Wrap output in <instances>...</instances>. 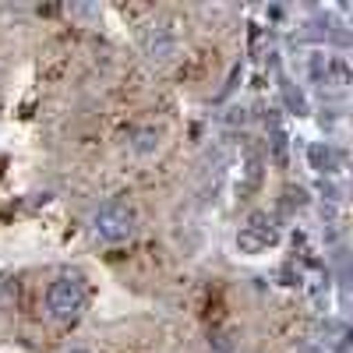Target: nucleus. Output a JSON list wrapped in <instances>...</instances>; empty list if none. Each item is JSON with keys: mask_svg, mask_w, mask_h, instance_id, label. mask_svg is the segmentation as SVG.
Returning a JSON list of instances; mask_svg holds the SVG:
<instances>
[{"mask_svg": "<svg viewBox=\"0 0 353 353\" xmlns=\"http://www.w3.org/2000/svg\"><path fill=\"white\" fill-rule=\"evenodd\" d=\"M88 304V286H85V276L68 269L61 272L50 286H46V314L61 325H71V321L85 311Z\"/></svg>", "mask_w": 353, "mask_h": 353, "instance_id": "obj_1", "label": "nucleus"}, {"mask_svg": "<svg viewBox=\"0 0 353 353\" xmlns=\"http://www.w3.org/2000/svg\"><path fill=\"white\" fill-rule=\"evenodd\" d=\"M159 145H163V131L152 128V124H145V128H138V131L131 134V152H134L138 159L156 156V152H159Z\"/></svg>", "mask_w": 353, "mask_h": 353, "instance_id": "obj_3", "label": "nucleus"}, {"mask_svg": "<svg viewBox=\"0 0 353 353\" xmlns=\"http://www.w3.org/2000/svg\"><path fill=\"white\" fill-rule=\"evenodd\" d=\"M138 230V212L128 198H110L92 212V237L99 244H124Z\"/></svg>", "mask_w": 353, "mask_h": 353, "instance_id": "obj_2", "label": "nucleus"}, {"mask_svg": "<svg viewBox=\"0 0 353 353\" xmlns=\"http://www.w3.org/2000/svg\"><path fill=\"white\" fill-rule=\"evenodd\" d=\"M68 353H88V350H68Z\"/></svg>", "mask_w": 353, "mask_h": 353, "instance_id": "obj_4", "label": "nucleus"}]
</instances>
